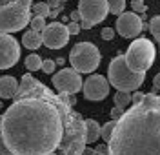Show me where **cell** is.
Instances as JSON below:
<instances>
[{
  "label": "cell",
  "mask_w": 160,
  "mask_h": 155,
  "mask_svg": "<svg viewBox=\"0 0 160 155\" xmlns=\"http://www.w3.org/2000/svg\"><path fill=\"white\" fill-rule=\"evenodd\" d=\"M75 97L55 93L26 73L0 122L11 155H82L86 121L75 111Z\"/></svg>",
  "instance_id": "cell-1"
},
{
  "label": "cell",
  "mask_w": 160,
  "mask_h": 155,
  "mask_svg": "<svg viewBox=\"0 0 160 155\" xmlns=\"http://www.w3.org/2000/svg\"><path fill=\"white\" fill-rule=\"evenodd\" d=\"M108 155H160V95L146 93L117 122Z\"/></svg>",
  "instance_id": "cell-2"
},
{
  "label": "cell",
  "mask_w": 160,
  "mask_h": 155,
  "mask_svg": "<svg viewBox=\"0 0 160 155\" xmlns=\"http://www.w3.org/2000/svg\"><path fill=\"white\" fill-rule=\"evenodd\" d=\"M144 79H146V73H137L129 70V66L126 62V57L122 53H118L109 62L108 80H109L111 86L117 88V91H126V93L137 91L144 84Z\"/></svg>",
  "instance_id": "cell-3"
},
{
  "label": "cell",
  "mask_w": 160,
  "mask_h": 155,
  "mask_svg": "<svg viewBox=\"0 0 160 155\" xmlns=\"http://www.w3.org/2000/svg\"><path fill=\"white\" fill-rule=\"evenodd\" d=\"M31 2L33 0H15L0 8V33L9 35L13 31L24 29L31 20Z\"/></svg>",
  "instance_id": "cell-4"
},
{
  "label": "cell",
  "mask_w": 160,
  "mask_h": 155,
  "mask_svg": "<svg viewBox=\"0 0 160 155\" xmlns=\"http://www.w3.org/2000/svg\"><path fill=\"white\" fill-rule=\"evenodd\" d=\"M155 46L148 39H137L129 44L128 51L124 53L129 70L137 73H146L155 62Z\"/></svg>",
  "instance_id": "cell-5"
},
{
  "label": "cell",
  "mask_w": 160,
  "mask_h": 155,
  "mask_svg": "<svg viewBox=\"0 0 160 155\" xmlns=\"http://www.w3.org/2000/svg\"><path fill=\"white\" fill-rule=\"evenodd\" d=\"M69 62L78 73H93L100 64V51L91 42H78L69 53Z\"/></svg>",
  "instance_id": "cell-6"
},
{
  "label": "cell",
  "mask_w": 160,
  "mask_h": 155,
  "mask_svg": "<svg viewBox=\"0 0 160 155\" xmlns=\"http://www.w3.org/2000/svg\"><path fill=\"white\" fill-rule=\"evenodd\" d=\"M51 84L55 86V90H57L58 93L73 97L75 93H78L80 90H82L84 80H82L80 73L75 71L73 68H64V70H60L58 73L53 75Z\"/></svg>",
  "instance_id": "cell-7"
},
{
  "label": "cell",
  "mask_w": 160,
  "mask_h": 155,
  "mask_svg": "<svg viewBox=\"0 0 160 155\" xmlns=\"http://www.w3.org/2000/svg\"><path fill=\"white\" fill-rule=\"evenodd\" d=\"M78 13L82 20L93 26L104 22L109 15V0H78Z\"/></svg>",
  "instance_id": "cell-8"
},
{
  "label": "cell",
  "mask_w": 160,
  "mask_h": 155,
  "mask_svg": "<svg viewBox=\"0 0 160 155\" xmlns=\"http://www.w3.org/2000/svg\"><path fill=\"white\" fill-rule=\"evenodd\" d=\"M42 40L49 49H60L69 42L68 26L64 22H51L42 31Z\"/></svg>",
  "instance_id": "cell-9"
},
{
  "label": "cell",
  "mask_w": 160,
  "mask_h": 155,
  "mask_svg": "<svg viewBox=\"0 0 160 155\" xmlns=\"http://www.w3.org/2000/svg\"><path fill=\"white\" fill-rule=\"evenodd\" d=\"M20 59V46L11 35L0 33V70L13 68Z\"/></svg>",
  "instance_id": "cell-10"
},
{
  "label": "cell",
  "mask_w": 160,
  "mask_h": 155,
  "mask_svg": "<svg viewBox=\"0 0 160 155\" xmlns=\"http://www.w3.org/2000/svg\"><path fill=\"white\" fill-rule=\"evenodd\" d=\"M109 80L104 79V75H91L88 80H84V97L88 101H104L109 93Z\"/></svg>",
  "instance_id": "cell-11"
},
{
  "label": "cell",
  "mask_w": 160,
  "mask_h": 155,
  "mask_svg": "<svg viewBox=\"0 0 160 155\" xmlns=\"http://www.w3.org/2000/svg\"><path fill=\"white\" fill-rule=\"evenodd\" d=\"M117 31H118V35L122 37H126V39H133V37H137L140 31H142V18H140L137 13H122L118 18H117Z\"/></svg>",
  "instance_id": "cell-12"
},
{
  "label": "cell",
  "mask_w": 160,
  "mask_h": 155,
  "mask_svg": "<svg viewBox=\"0 0 160 155\" xmlns=\"http://www.w3.org/2000/svg\"><path fill=\"white\" fill-rule=\"evenodd\" d=\"M20 82H17L15 77L4 75L0 77V99H15L18 93Z\"/></svg>",
  "instance_id": "cell-13"
},
{
  "label": "cell",
  "mask_w": 160,
  "mask_h": 155,
  "mask_svg": "<svg viewBox=\"0 0 160 155\" xmlns=\"http://www.w3.org/2000/svg\"><path fill=\"white\" fill-rule=\"evenodd\" d=\"M22 44L28 48V49H38L40 46L44 44V40H42V33H37V31H26L24 33V37H22Z\"/></svg>",
  "instance_id": "cell-14"
},
{
  "label": "cell",
  "mask_w": 160,
  "mask_h": 155,
  "mask_svg": "<svg viewBox=\"0 0 160 155\" xmlns=\"http://www.w3.org/2000/svg\"><path fill=\"white\" fill-rule=\"evenodd\" d=\"M102 132V126H100L95 119H88L86 121V142H97Z\"/></svg>",
  "instance_id": "cell-15"
},
{
  "label": "cell",
  "mask_w": 160,
  "mask_h": 155,
  "mask_svg": "<svg viewBox=\"0 0 160 155\" xmlns=\"http://www.w3.org/2000/svg\"><path fill=\"white\" fill-rule=\"evenodd\" d=\"M31 13H33L35 17H42V18H46V17H49V4H48V2L33 4V6H31Z\"/></svg>",
  "instance_id": "cell-16"
},
{
  "label": "cell",
  "mask_w": 160,
  "mask_h": 155,
  "mask_svg": "<svg viewBox=\"0 0 160 155\" xmlns=\"http://www.w3.org/2000/svg\"><path fill=\"white\" fill-rule=\"evenodd\" d=\"M115 128H117V121H109V122H106L102 126V132H100V137L104 139V142H109L111 137H113V132H115Z\"/></svg>",
  "instance_id": "cell-17"
},
{
  "label": "cell",
  "mask_w": 160,
  "mask_h": 155,
  "mask_svg": "<svg viewBox=\"0 0 160 155\" xmlns=\"http://www.w3.org/2000/svg\"><path fill=\"white\" fill-rule=\"evenodd\" d=\"M42 59H40L38 55H28V59H26V70H29V71H37V70H42Z\"/></svg>",
  "instance_id": "cell-18"
},
{
  "label": "cell",
  "mask_w": 160,
  "mask_h": 155,
  "mask_svg": "<svg viewBox=\"0 0 160 155\" xmlns=\"http://www.w3.org/2000/svg\"><path fill=\"white\" fill-rule=\"evenodd\" d=\"M131 99H133V95H131V93L117 91V95H115V106H118V108H122V110H124V108L131 102Z\"/></svg>",
  "instance_id": "cell-19"
},
{
  "label": "cell",
  "mask_w": 160,
  "mask_h": 155,
  "mask_svg": "<svg viewBox=\"0 0 160 155\" xmlns=\"http://www.w3.org/2000/svg\"><path fill=\"white\" fill-rule=\"evenodd\" d=\"M126 9V0H109V13L120 17Z\"/></svg>",
  "instance_id": "cell-20"
},
{
  "label": "cell",
  "mask_w": 160,
  "mask_h": 155,
  "mask_svg": "<svg viewBox=\"0 0 160 155\" xmlns=\"http://www.w3.org/2000/svg\"><path fill=\"white\" fill-rule=\"evenodd\" d=\"M149 31L153 33V37L157 39V42H158V46H160V15L153 17L149 20Z\"/></svg>",
  "instance_id": "cell-21"
},
{
  "label": "cell",
  "mask_w": 160,
  "mask_h": 155,
  "mask_svg": "<svg viewBox=\"0 0 160 155\" xmlns=\"http://www.w3.org/2000/svg\"><path fill=\"white\" fill-rule=\"evenodd\" d=\"M31 29L40 33V31L46 29V18H42V17H33L31 18Z\"/></svg>",
  "instance_id": "cell-22"
},
{
  "label": "cell",
  "mask_w": 160,
  "mask_h": 155,
  "mask_svg": "<svg viewBox=\"0 0 160 155\" xmlns=\"http://www.w3.org/2000/svg\"><path fill=\"white\" fill-rule=\"evenodd\" d=\"M131 8H133V11H137V13H140V15H144L146 13V4H144V0H133L131 2Z\"/></svg>",
  "instance_id": "cell-23"
},
{
  "label": "cell",
  "mask_w": 160,
  "mask_h": 155,
  "mask_svg": "<svg viewBox=\"0 0 160 155\" xmlns=\"http://www.w3.org/2000/svg\"><path fill=\"white\" fill-rule=\"evenodd\" d=\"M64 8V4L62 2H51L49 4V17H57L58 15V11Z\"/></svg>",
  "instance_id": "cell-24"
},
{
  "label": "cell",
  "mask_w": 160,
  "mask_h": 155,
  "mask_svg": "<svg viewBox=\"0 0 160 155\" xmlns=\"http://www.w3.org/2000/svg\"><path fill=\"white\" fill-rule=\"evenodd\" d=\"M55 66H57L55 60H48V59H46V60L42 62V71L44 73H53L55 71Z\"/></svg>",
  "instance_id": "cell-25"
},
{
  "label": "cell",
  "mask_w": 160,
  "mask_h": 155,
  "mask_svg": "<svg viewBox=\"0 0 160 155\" xmlns=\"http://www.w3.org/2000/svg\"><path fill=\"white\" fill-rule=\"evenodd\" d=\"M111 121H117V122H118L120 119H122V115H124V110H122V108H118V106H115V108H113V110H111Z\"/></svg>",
  "instance_id": "cell-26"
},
{
  "label": "cell",
  "mask_w": 160,
  "mask_h": 155,
  "mask_svg": "<svg viewBox=\"0 0 160 155\" xmlns=\"http://www.w3.org/2000/svg\"><path fill=\"white\" fill-rule=\"evenodd\" d=\"M66 26H68V33H69V35H78L80 29H82L80 24H77V22H69V24H66Z\"/></svg>",
  "instance_id": "cell-27"
},
{
  "label": "cell",
  "mask_w": 160,
  "mask_h": 155,
  "mask_svg": "<svg viewBox=\"0 0 160 155\" xmlns=\"http://www.w3.org/2000/svg\"><path fill=\"white\" fill-rule=\"evenodd\" d=\"M113 37H115V29L113 28H104L102 29V39L104 40H111Z\"/></svg>",
  "instance_id": "cell-28"
},
{
  "label": "cell",
  "mask_w": 160,
  "mask_h": 155,
  "mask_svg": "<svg viewBox=\"0 0 160 155\" xmlns=\"http://www.w3.org/2000/svg\"><path fill=\"white\" fill-rule=\"evenodd\" d=\"M0 155H11L9 148H8V144H6V141H4L2 135H0Z\"/></svg>",
  "instance_id": "cell-29"
},
{
  "label": "cell",
  "mask_w": 160,
  "mask_h": 155,
  "mask_svg": "<svg viewBox=\"0 0 160 155\" xmlns=\"http://www.w3.org/2000/svg\"><path fill=\"white\" fill-rule=\"evenodd\" d=\"M95 152H97L98 155H108L109 150H108V144H104V142H102V144H98L97 148H95Z\"/></svg>",
  "instance_id": "cell-30"
},
{
  "label": "cell",
  "mask_w": 160,
  "mask_h": 155,
  "mask_svg": "<svg viewBox=\"0 0 160 155\" xmlns=\"http://www.w3.org/2000/svg\"><path fill=\"white\" fill-rule=\"evenodd\" d=\"M144 95H146V93L135 91V93H133V99H131V102H133V104H135V102H140V101H142V99H144Z\"/></svg>",
  "instance_id": "cell-31"
},
{
  "label": "cell",
  "mask_w": 160,
  "mask_h": 155,
  "mask_svg": "<svg viewBox=\"0 0 160 155\" xmlns=\"http://www.w3.org/2000/svg\"><path fill=\"white\" fill-rule=\"evenodd\" d=\"M71 22H77V24L82 22V17H80L78 11H73V13H71Z\"/></svg>",
  "instance_id": "cell-32"
},
{
  "label": "cell",
  "mask_w": 160,
  "mask_h": 155,
  "mask_svg": "<svg viewBox=\"0 0 160 155\" xmlns=\"http://www.w3.org/2000/svg\"><path fill=\"white\" fill-rule=\"evenodd\" d=\"M82 155H98L95 152V148H89V146H86V150L82 152Z\"/></svg>",
  "instance_id": "cell-33"
},
{
  "label": "cell",
  "mask_w": 160,
  "mask_h": 155,
  "mask_svg": "<svg viewBox=\"0 0 160 155\" xmlns=\"http://www.w3.org/2000/svg\"><path fill=\"white\" fill-rule=\"evenodd\" d=\"M153 86H155V90H160V73L155 75V79H153Z\"/></svg>",
  "instance_id": "cell-34"
},
{
  "label": "cell",
  "mask_w": 160,
  "mask_h": 155,
  "mask_svg": "<svg viewBox=\"0 0 160 155\" xmlns=\"http://www.w3.org/2000/svg\"><path fill=\"white\" fill-rule=\"evenodd\" d=\"M80 28H82V29H91V28H93V24H89V22H86V20H82V22H80Z\"/></svg>",
  "instance_id": "cell-35"
},
{
  "label": "cell",
  "mask_w": 160,
  "mask_h": 155,
  "mask_svg": "<svg viewBox=\"0 0 160 155\" xmlns=\"http://www.w3.org/2000/svg\"><path fill=\"white\" fill-rule=\"evenodd\" d=\"M55 64H58V66H62V64H64V59H57V60H55Z\"/></svg>",
  "instance_id": "cell-36"
},
{
  "label": "cell",
  "mask_w": 160,
  "mask_h": 155,
  "mask_svg": "<svg viewBox=\"0 0 160 155\" xmlns=\"http://www.w3.org/2000/svg\"><path fill=\"white\" fill-rule=\"evenodd\" d=\"M6 2H8V4H9V2H15V0H6Z\"/></svg>",
  "instance_id": "cell-37"
},
{
  "label": "cell",
  "mask_w": 160,
  "mask_h": 155,
  "mask_svg": "<svg viewBox=\"0 0 160 155\" xmlns=\"http://www.w3.org/2000/svg\"><path fill=\"white\" fill-rule=\"evenodd\" d=\"M51 2H62V0H51Z\"/></svg>",
  "instance_id": "cell-38"
},
{
  "label": "cell",
  "mask_w": 160,
  "mask_h": 155,
  "mask_svg": "<svg viewBox=\"0 0 160 155\" xmlns=\"http://www.w3.org/2000/svg\"><path fill=\"white\" fill-rule=\"evenodd\" d=\"M0 122H2V115H0Z\"/></svg>",
  "instance_id": "cell-39"
}]
</instances>
